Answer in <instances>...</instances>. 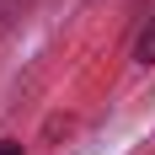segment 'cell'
I'll list each match as a JSON object with an SVG mask.
<instances>
[{"label":"cell","instance_id":"obj_1","mask_svg":"<svg viewBox=\"0 0 155 155\" xmlns=\"http://www.w3.org/2000/svg\"><path fill=\"white\" fill-rule=\"evenodd\" d=\"M134 64H155V16L144 21L139 38H134Z\"/></svg>","mask_w":155,"mask_h":155},{"label":"cell","instance_id":"obj_2","mask_svg":"<svg viewBox=\"0 0 155 155\" xmlns=\"http://www.w3.org/2000/svg\"><path fill=\"white\" fill-rule=\"evenodd\" d=\"M0 155H27V150H21V144H11V139H5V144H0Z\"/></svg>","mask_w":155,"mask_h":155}]
</instances>
